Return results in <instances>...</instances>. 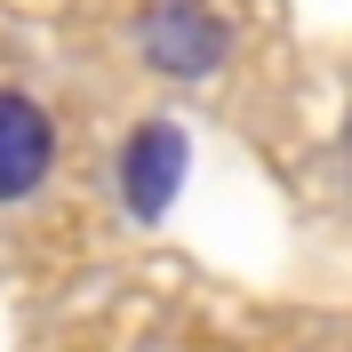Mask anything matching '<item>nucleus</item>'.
I'll use <instances>...</instances> for the list:
<instances>
[{
  "mask_svg": "<svg viewBox=\"0 0 352 352\" xmlns=\"http://www.w3.org/2000/svg\"><path fill=\"white\" fill-rule=\"evenodd\" d=\"M136 48H144V65L160 80H208L224 65L232 32H224V16L208 0H153L144 24H136Z\"/></svg>",
  "mask_w": 352,
  "mask_h": 352,
  "instance_id": "nucleus-1",
  "label": "nucleus"
},
{
  "mask_svg": "<svg viewBox=\"0 0 352 352\" xmlns=\"http://www.w3.org/2000/svg\"><path fill=\"white\" fill-rule=\"evenodd\" d=\"M184 176H192V136L176 120H136L129 144H120V200H129V217H144V224L168 217Z\"/></svg>",
  "mask_w": 352,
  "mask_h": 352,
  "instance_id": "nucleus-2",
  "label": "nucleus"
},
{
  "mask_svg": "<svg viewBox=\"0 0 352 352\" xmlns=\"http://www.w3.org/2000/svg\"><path fill=\"white\" fill-rule=\"evenodd\" d=\"M48 168H56V120L32 96L0 88V208L24 200V192H41Z\"/></svg>",
  "mask_w": 352,
  "mask_h": 352,
  "instance_id": "nucleus-3",
  "label": "nucleus"
},
{
  "mask_svg": "<svg viewBox=\"0 0 352 352\" xmlns=\"http://www.w3.org/2000/svg\"><path fill=\"white\" fill-rule=\"evenodd\" d=\"M344 153H352V120H344Z\"/></svg>",
  "mask_w": 352,
  "mask_h": 352,
  "instance_id": "nucleus-4",
  "label": "nucleus"
}]
</instances>
